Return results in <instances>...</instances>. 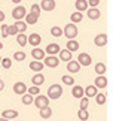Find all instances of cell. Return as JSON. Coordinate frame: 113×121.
<instances>
[{
	"label": "cell",
	"instance_id": "obj_1",
	"mask_svg": "<svg viewBox=\"0 0 113 121\" xmlns=\"http://www.w3.org/2000/svg\"><path fill=\"white\" fill-rule=\"evenodd\" d=\"M48 99L51 100H58L61 96H63V87L60 85V84H52V85L49 87V90H48Z\"/></svg>",
	"mask_w": 113,
	"mask_h": 121
},
{
	"label": "cell",
	"instance_id": "obj_2",
	"mask_svg": "<svg viewBox=\"0 0 113 121\" xmlns=\"http://www.w3.org/2000/svg\"><path fill=\"white\" fill-rule=\"evenodd\" d=\"M77 26L76 24H73V22H70V24L67 26H64V29H63V36H65V38H69L70 39H74L77 36Z\"/></svg>",
	"mask_w": 113,
	"mask_h": 121
},
{
	"label": "cell",
	"instance_id": "obj_3",
	"mask_svg": "<svg viewBox=\"0 0 113 121\" xmlns=\"http://www.w3.org/2000/svg\"><path fill=\"white\" fill-rule=\"evenodd\" d=\"M33 103H34V106L37 109H42V108H45V106H49V99H48V96H45V94H37L34 99H33Z\"/></svg>",
	"mask_w": 113,
	"mask_h": 121
},
{
	"label": "cell",
	"instance_id": "obj_4",
	"mask_svg": "<svg viewBox=\"0 0 113 121\" xmlns=\"http://www.w3.org/2000/svg\"><path fill=\"white\" fill-rule=\"evenodd\" d=\"M25 13H27V9H25V6H22V4H18V6H15L12 9V18L15 21L22 20V18L25 17Z\"/></svg>",
	"mask_w": 113,
	"mask_h": 121
},
{
	"label": "cell",
	"instance_id": "obj_5",
	"mask_svg": "<svg viewBox=\"0 0 113 121\" xmlns=\"http://www.w3.org/2000/svg\"><path fill=\"white\" fill-rule=\"evenodd\" d=\"M43 60H45L43 66H46V67L54 69V67L60 66V58H56V55H48V57H45Z\"/></svg>",
	"mask_w": 113,
	"mask_h": 121
},
{
	"label": "cell",
	"instance_id": "obj_6",
	"mask_svg": "<svg viewBox=\"0 0 113 121\" xmlns=\"http://www.w3.org/2000/svg\"><path fill=\"white\" fill-rule=\"evenodd\" d=\"M40 11H46V12H51L56 8V2L55 0H42L40 2Z\"/></svg>",
	"mask_w": 113,
	"mask_h": 121
},
{
	"label": "cell",
	"instance_id": "obj_7",
	"mask_svg": "<svg viewBox=\"0 0 113 121\" xmlns=\"http://www.w3.org/2000/svg\"><path fill=\"white\" fill-rule=\"evenodd\" d=\"M77 63L81 64V66H91V63H92V57L89 55L88 52H81L79 54V57H77Z\"/></svg>",
	"mask_w": 113,
	"mask_h": 121
},
{
	"label": "cell",
	"instance_id": "obj_8",
	"mask_svg": "<svg viewBox=\"0 0 113 121\" xmlns=\"http://www.w3.org/2000/svg\"><path fill=\"white\" fill-rule=\"evenodd\" d=\"M42 42V38L39 33H31L30 36H27V43H30L33 48H36V46H39Z\"/></svg>",
	"mask_w": 113,
	"mask_h": 121
},
{
	"label": "cell",
	"instance_id": "obj_9",
	"mask_svg": "<svg viewBox=\"0 0 113 121\" xmlns=\"http://www.w3.org/2000/svg\"><path fill=\"white\" fill-rule=\"evenodd\" d=\"M94 45L95 46H106L107 45V35L106 33H100V35H97L95 38H94Z\"/></svg>",
	"mask_w": 113,
	"mask_h": 121
},
{
	"label": "cell",
	"instance_id": "obj_10",
	"mask_svg": "<svg viewBox=\"0 0 113 121\" xmlns=\"http://www.w3.org/2000/svg\"><path fill=\"white\" fill-rule=\"evenodd\" d=\"M13 93L18 96H22V94H25L27 93V85L24 82H21V81H18L15 82V85H13Z\"/></svg>",
	"mask_w": 113,
	"mask_h": 121
},
{
	"label": "cell",
	"instance_id": "obj_11",
	"mask_svg": "<svg viewBox=\"0 0 113 121\" xmlns=\"http://www.w3.org/2000/svg\"><path fill=\"white\" fill-rule=\"evenodd\" d=\"M31 57L34 60H37V61H42L45 58V51L42 48H39V46H36V48L31 49Z\"/></svg>",
	"mask_w": 113,
	"mask_h": 121
},
{
	"label": "cell",
	"instance_id": "obj_12",
	"mask_svg": "<svg viewBox=\"0 0 113 121\" xmlns=\"http://www.w3.org/2000/svg\"><path fill=\"white\" fill-rule=\"evenodd\" d=\"M60 49L61 48H60L58 43H49L43 51H45V54H48V55H56V54L60 52Z\"/></svg>",
	"mask_w": 113,
	"mask_h": 121
},
{
	"label": "cell",
	"instance_id": "obj_13",
	"mask_svg": "<svg viewBox=\"0 0 113 121\" xmlns=\"http://www.w3.org/2000/svg\"><path fill=\"white\" fill-rule=\"evenodd\" d=\"M31 82H33V85H37V87L43 85V84H45V75H43V73H40V72L34 73L33 78H31Z\"/></svg>",
	"mask_w": 113,
	"mask_h": 121
},
{
	"label": "cell",
	"instance_id": "obj_14",
	"mask_svg": "<svg viewBox=\"0 0 113 121\" xmlns=\"http://www.w3.org/2000/svg\"><path fill=\"white\" fill-rule=\"evenodd\" d=\"M86 13H88V18L92 20V21H95V20H98V18L101 17V12L98 11V8H88Z\"/></svg>",
	"mask_w": 113,
	"mask_h": 121
},
{
	"label": "cell",
	"instance_id": "obj_15",
	"mask_svg": "<svg viewBox=\"0 0 113 121\" xmlns=\"http://www.w3.org/2000/svg\"><path fill=\"white\" fill-rule=\"evenodd\" d=\"M67 70L69 73H77L81 70V64L74 61V60H70V61H67Z\"/></svg>",
	"mask_w": 113,
	"mask_h": 121
},
{
	"label": "cell",
	"instance_id": "obj_16",
	"mask_svg": "<svg viewBox=\"0 0 113 121\" xmlns=\"http://www.w3.org/2000/svg\"><path fill=\"white\" fill-rule=\"evenodd\" d=\"M98 93V88L95 87V85H88L86 88H83V94H85V97H95V94Z\"/></svg>",
	"mask_w": 113,
	"mask_h": 121
},
{
	"label": "cell",
	"instance_id": "obj_17",
	"mask_svg": "<svg viewBox=\"0 0 113 121\" xmlns=\"http://www.w3.org/2000/svg\"><path fill=\"white\" fill-rule=\"evenodd\" d=\"M60 61H70V60H73V52H70L69 49H60Z\"/></svg>",
	"mask_w": 113,
	"mask_h": 121
},
{
	"label": "cell",
	"instance_id": "obj_18",
	"mask_svg": "<svg viewBox=\"0 0 113 121\" xmlns=\"http://www.w3.org/2000/svg\"><path fill=\"white\" fill-rule=\"evenodd\" d=\"M94 85H95L97 88H106L107 87V79L104 75H98L95 78V81H94Z\"/></svg>",
	"mask_w": 113,
	"mask_h": 121
},
{
	"label": "cell",
	"instance_id": "obj_19",
	"mask_svg": "<svg viewBox=\"0 0 113 121\" xmlns=\"http://www.w3.org/2000/svg\"><path fill=\"white\" fill-rule=\"evenodd\" d=\"M18 117V111L15 109H4L2 112V118H6V120H13Z\"/></svg>",
	"mask_w": 113,
	"mask_h": 121
},
{
	"label": "cell",
	"instance_id": "obj_20",
	"mask_svg": "<svg viewBox=\"0 0 113 121\" xmlns=\"http://www.w3.org/2000/svg\"><path fill=\"white\" fill-rule=\"evenodd\" d=\"M74 6H76L77 12H86V9L89 8L86 0H76V2H74Z\"/></svg>",
	"mask_w": 113,
	"mask_h": 121
},
{
	"label": "cell",
	"instance_id": "obj_21",
	"mask_svg": "<svg viewBox=\"0 0 113 121\" xmlns=\"http://www.w3.org/2000/svg\"><path fill=\"white\" fill-rule=\"evenodd\" d=\"M39 115H40V118H43V120H49L52 117V109H51L49 106H45V108L39 109Z\"/></svg>",
	"mask_w": 113,
	"mask_h": 121
},
{
	"label": "cell",
	"instance_id": "obj_22",
	"mask_svg": "<svg viewBox=\"0 0 113 121\" xmlns=\"http://www.w3.org/2000/svg\"><path fill=\"white\" fill-rule=\"evenodd\" d=\"M24 18H25V24H27V26H34L36 22L39 21V17L34 15V13H31V12H30V13H25Z\"/></svg>",
	"mask_w": 113,
	"mask_h": 121
},
{
	"label": "cell",
	"instance_id": "obj_23",
	"mask_svg": "<svg viewBox=\"0 0 113 121\" xmlns=\"http://www.w3.org/2000/svg\"><path fill=\"white\" fill-rule=\"evenodd\" d=\"M28 66H30V69H31V70L33 72H42V70H43V61H37V60H34V61H31L30 64H28Z\"/></svg>",
	"mask_w": 113,
	"mask_h": 121
},
{
	"label": "cell",
	"instance_id": "obj_24",
	"mask_svg": "<svg viewBox=\"0 0 113 121\" xmlns=\"http://www.w3.org/2000/svg\"><path fill=\"white\" fill-rule=\"evenodd\" d=\"M65 49H69L70 52H74V51H77V49H79V42H77L76 39H70V40H67Z\"/></svg>",
	"mask_w": 113,
	"mask_h": 121
},
{
	"label": "cell",
	"instance_id": "obj_25",
	"mask_svg": "<svg viewBox=\"0 0 113 121\" xmlns=\"http://www.w3.org/2000/svg\"><path fill=\"white\" fill-rule=\"evenodd\" d=\"M72 94H73V97H76V99H82V97L85 96L83 94V87H81V85H73Z\"/></svg>",
	"mask_w": 113,
	"mask_h": 121
},
{
	"label": "cell",
	"instance_id": "obj_26",
	"mask_svg": "<svg viewBox=\"0 0 113 121\" xmlns=\"http://www.w3.org/2000/svg\"><path fill=\"white\" fill-rule=\"evenodd\" d=\"M83 20V13L82 12H73L72 13V15H70V21H72L73 22V24H77V22H81Z\"/></svg>",
	"mask_w": 113,
	"mask_h": 121
},
{
	"label": "cell",
	"instance_id": "obj_27",
	"mask_svg": "<svg viewBox=\"0 0 113 121\" xmlns=\"http://www.w3.org/2000/svg\"><path fill=\"white\" fill-rule=\"evenodd\" d=\"M18 29V33H25V30H27V24H25V21H22V20H20V21H15V24H13Z\"/></svg>",
	"mask_w": 113,
	"mask_h": 121
},
{
	"label": "cell",
	"instance_id": "obj_28",
	"mask_svg": "<svg viewBox=\"0 0 113 121\" xmlns=\"http://www.w3.org/2000/svg\"><path fill=\"white\" fill-rule=\"evenodd\" d=\"M16 43L21 46H25L27 45V36H25V33H18L16 35Z\"/></svg>",
	"mask_w": 113,
	"mask_h": 121
},
{
	"label": "cell",
	"instance_id": "obj_29",
	"mask_svg": "<svg viewBox=\"0 0 113 121\" xmlns=\"http://www.w3.org/2000/svg\"><path fill=\"white\" fill-rule=\"evenodd\" d=\"M33 99H34V97L30 96L28 93H25V94H22V96H21V102H22V105H25V106L31 105V103H33Z\"/></svg>",
	"mask_w": 113,
	"mask_h": 121
},
{
	"label": "cell",
	"instance_id": "obj_30",
	"mask_svg": "<svg viewBox=\"0 0 113 121\" xmlns=\"http://www.w3.org/2000/svg\"><path fill=\"white\" fill-rule=\"evenodd\" d=\"M77 118L81 120V121H86V120L89 118L88 109H79V111H77Z\"/></svg>",
	"mask_w": 113,
	"mask_h": 121
},
{
	"label": "cell",
	"instance_id": "obj_31",
	"mask_svg": "<svg viewBox=\"0 0 113 121\" xmlns=\"http://www.w3.org/2000/svg\"><path fill=\"white\" fill-rule=\"evenodd\" d=\"M51 35L54 36V38H61L63 36V29L58 26H54L52 29H51Z\"/></svg>",
	"mask_w": 113,
	"mask_h": 121
},
{
	"label": "cell",
	"instance_id": "obj_32",
	"mask_svg": "<svg viewBox=\"0 0 113 121\" xmlns=\"http://www.w3.org/2000/svg\"><path fill=\"white\" fill-rule=\"evenodd\" d=\"M27 93L30 96H37V94H40V87H37V85L27 87Z\"/></svg>",
	"mask_w": 113,
	"mask_h": 121
},
{
	"label": "cell",
	"instance_id": "obj_33",
	"mask_svg": "<svg viewBox=\"0 0 113 121\" xmlns=\"http://www.w3.org/2000/svg\"><path fill=\"white\" fill-rule=\"evenodd\" d=\"M95 73L97 75H104L106 73V64L104 63H97L95 64Z\"/></svg>",
	"mask_w": 113,
	"mask_h": 121
},
{
	"label": "cell",
	"instance_id": "obj_34",
	"mask_svg": "<svg viewBox=\"0 0 113 121\" xmlns=\"http://www.w3.org/2000/svg\"><path fill=\"white\" fill-rule=\"evenodd\" d=\"M25 52L24 51H16L15 54H13V60H15V61H24L25 60Z\"/></svg>",
	"mask_w": 113,
	"mask_h": 121
},
{
	"label": "cell",
	"instance_id": "obj_35",
	"mask_svg": "<svg viewBox=\"0 0 113 121\" xmlns=\"http://www.w3.org/2000/svg\"><path fill=\"white\" fill-rule=\"evenodd\" d=\"M61 81H63L64 85H74V78L70 76V75H64L61 78Z\"/></svg>",
	"mask_w": 113,
	"mask_h": 121
},
{
	"label": "cell",
	"instance_id": "obj_36",
	"mask_svg": "<svg viewBox=\"0 0 113 121\" xmlns=\"http://www.w3.org/2000/svg\"><path fill=\"white\" fill-rule=\"evenodd\" d=\"M95 102H97V105H104L106 103V94L104 93H97L95 94Z\"/></svg>",
	"mask_w": 113,
	"mask_h": 121
},
{
	"label": "cell",
	"instance_id": "obj_37",
	"mask_svg": "<svg viewBox=\"0 0 113 121\" xmlns=\"http://www.w3.org/2000/svg\"><path fill=\"white\" fill-rule=\"evenodd\" d=\"M0 64H2L3 69H11L12 67V60L6 57V58H2V61H0Z\"/></svg>",
	"mask_w": 113,
	"mask_h": 121
},
{
	"label": "cell",
	"instance_id": "obj_38",
	"mask_svg": "<svg viewBox=\"0 0 113 121\" xmlns=\"http://www.w3.org/2000/svg\"><path fill=\"white\" fill-rule=\"evenodd\" d=\"M40 6L37 3H33L31 4V13H34V15H37V17H40Z\"/></svg>",
	"mask_w": 113,
	"mask_h": 121
},
{
	"label": "cell",
	"instance_id": "obj_39",
	"mask_svg": "<svg viewBox=\"0 0 113 121\" xmlns=\"http://www.w3.org/2000/svg\"><path fill=\"white\" fill-rule=\"evenodd\" d=\"M8 35L9 36H16L18 35V29L13 24L12 26H8Z\"/></svg>",
	"mask_w": 113,
	"mask_h": 121
},
{
	"label": "cell",
	"instance_id": "obj_40",
	"mask_svg": "<svg viewBox=\"0 0 113 121\" xmlns=\"http://www.w3.org/2000/svg\"><path fill=\"white\" fill-rule=\"evenodd\" d=\"M88 105H89V99L83 96L81 99V108H79V109H88Z\"/></svg>",
	"mask_w": 113,
	"mask_h": 121
},
{
	"label": "cell",
	"instance_id": "obj_41",
	"mask_svg": "<svg viewBox=\"0 0 113 121\" xmlns=\"http://www.w3.org/2000/svg\"><path fill=\"white\" fill-rule=\"evenodd\" d=\"M0 33H2L3 38H9V35H8V24H2V26H0Z\"/></svg>",
	"mask_w": 113,
	"mask_h": 121
},
{
	"label": "cell",
	"instance_id": "obj_42",
	"mask_svg": "<svg viewBox=\"0 0 113 121\" xmlns=\"http://www.w3.org/2000/svg\"><path fill=\"white\" fill-rule=\"evenodd\" d=\"M88 2V6L89 8H97L98 3H100V0H86Z\"/></svg>",
	"mask_w": 113,
	"mask_h": 121
},
{
	"label": "cell",
	"instance_id": "obj_43",
	"mask_svg": "<svg viewBox=\"0 0 113 121\" xmlns=\"http://www.w3.org/2000/svg\"><path fill=\"white\" fill-rule=\"evenodd\" d=\"M4 18H6L4 12H3V11H0V22H3V21H4Z\"/></svg>",
	"mask_w": 113,
	"mask_h": 121
},
{
	"label": "cell",
	"instance_id": "obj_44",
	"mask_svg": "<svg viewBox=\"0 0 113 121\" xmlns=\"http://www.w3.org/2000/svg\"><path fill=\"white\" fill-rule=\"evenodd\" d=\"M4 90V82H3V79H0V91H3Z\"/></svg>",
	"mask_w": 113,
	"mask_h": 121
},
{
	"label": "cell",
	"instance_id": "obj_45",
	"mask_svg": "<svg viewBox=\"0 0 113 121\" xmlns=\"http://www.w3.org/2000/svg\"><path fill=\"white\" fill-rule=\"evenodd\" d=\"M11 2H12V3H15V4H20L22 0H11Z\"/></svg>",
	"mask_w": 113,
	"mask_h": 121
},
{
	"label": "cell",
	"instance_id": "obj_46",
	"mask_svg": "<svg viewBox=\"0 0 113 121\" xmlns=\"http://www.w3.org/2000/svg\"><path fill=\"white\" fill-rule=\"evenodd\" d=\"M0 121H11V120H6V118H2V117H0Z\"/></svg>",
	"mask_w": 113,
	"mask_h": 121
},
{
	"label": "cell",
	"instance_id": "obj_47",
	"mask_svg": "<svg viewBox=\"0 0 113 121\" xmlns=\"http://www.w3.org/2000/svg\"><path fill=\"white\" fill-rule=\"evenodd\" d=\"M0 49H3V43H2V42H0Z\"/></svg>",
	"mask_w": 113,
	"mask_h": 121
},
{
	"label": "cell",
	"instance_id": "obj_48",
	"mask_svg": "<svg viewBox=\"0 0 113 121\" xmlns=\"http://www.w3.org/2000/svg\"><path fill=\"white\" fill-rule=\"evenodd\" d=\"M0 61H2V57H0Z\"/></svg>",
	"mask_w": 113,
	"mask_h": 121
}]
</instances>
